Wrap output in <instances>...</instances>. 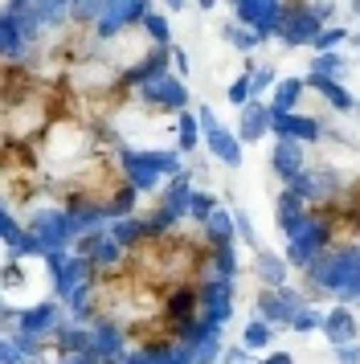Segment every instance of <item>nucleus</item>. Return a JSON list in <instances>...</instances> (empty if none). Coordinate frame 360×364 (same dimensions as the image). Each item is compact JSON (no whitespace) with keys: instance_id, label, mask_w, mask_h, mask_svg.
Listing matches in <instances>:
<instances>
[{"instance_id":"nucleus-1","label":"nucleus","mask_w":360,"mask_h":364,"mask_svg":"<svg viewBox=\"0 0 360 364\" xmlns=\"http://www.w3.org/2000/svg\"><path fill=\"white\" fill-rule=\"evenodd\" d=\"M233 13L245 29H254L258 37H270L282 29V17H287V4H275V0H238Z\"/></svg>"},{"instance_id":"nucleus-2","label":"nucleus","mask_w":360,"mask_h":364,"mask_svg":"<svg viewBox=\"0 0 360 364\" xmlns=\"http://www.w3.org/2000/svg\"><path fill=\"white\" fill-rule=\"evenodd\" d=\"M324 29L327 25H319V17L311 13L307 4H287V17H282L278 37H282V46H311Z\"/></svg>"},{"instance_id":"nucleus-3","label":"nucleus","mask_w":360,"mask_h":364,"mask_svg":"<svg viewBox=\"0 0 360 364\" xmlns=\"http://www.w3.org/2000/svg\"><path fill=\"white\" fill-rule=\"evenodd\" d=\"M299 307H307V303H303V295H295L291 287H282V291H262L258 303H254V311L262 315V323H270V328H278V323L291 328V319H295Z\"/></svg>"},{"instance_id":"nucleus-4","label":"nucleus","mask_w":360,"mask_h":364,"mask_svg":"<svg viewBox=\"0 0 360 364\" xmlns=\"http://www.w3.org/2000/svg\"><path fill=\"white\" fill-rule=\"evenodd\" d=\"M147 13H152V9H147L144 0H131V4H127V0H111V4L102 9V21L95 25V37H102V41H107V37L123 33L127 25H135V21L144 25Z\"/></svg>"},{"instance_id":"nucleus-5","label":"nucleus","mask_w":360,"mask_h":364,"mask_svg":"<svg viewBox=\"0 0 360 364\" xmlns=\"http://www.w3.org/2000/svg\"><path fill=\"white\" fill-rule=\"evenodd\" d=\"M139 95H144L152 107H160V111H180V115H184V107H189L184 78H176V74H164V78H156V82H147Z\"/></svg>"},{"instance_id":"nucleus-6","label":"nucleus","mask_w":360,"mask_h":364,"mask_svg":"<svg viewBox=\"0 0 360 364\" xmlns=\"http://www.w3.org/2000/svg\"><path fill=\"white\" fill-rule=\"evenodd\" d=\"M123 176L135 193H144V188H156L160 184V160H156V151H123Z\"/></svg>"},{"instance_id":"nucleus-7","label":"nucleus","mask_w":360,"mask_h":364,"mask_svg":"<svg viewBox=\"0 0 360 364\" xmlns=\"http://www.w3.org/2000/svg\"><path fill=\"white\" fill-rule=\"evenodd\" d=\"M275 123H270V132L278 139H299V144H311V139H319L324 127H319V119L311 115H295V111H270Z\"/></svg>"},{"instance_id":"nucleus-8","label":"nucleus","mask_w":360,"mask_h":364,"mask_svg":"<svg viewBox=\"0 0 360 364\" xmlns=\"http://www.w3.org/2000/svg\"><path fill=\"white\" fill-rule=\"evenodd\" d=\"M168 62H172V50H164V46H156V50H147L135 66L123 74V86H139L144 90L147 82H156V78H164L168 74Z\"/></svg>"},{"instance_id":"nucleus-9","label":"nucleus","mask_w":360,"mask_h":364,"mask_svg":"<svg viewBox=\"0 0 360 364\" xmlns=\"http://www.w3.org/2000/svg\"><path fill=\"white\" fill-rule=\"evenodd\" d=\"M58 328H65V323H62V307L53 299L21 311V336H53Z\"/></svg>"},{"instance_id":"nucleus-10","label":"nucleus","mask_w":360,"mask_h":364,"mask_svg":"<svg viewBox=\"0 0 360 364\" xmlns=\"http://www.w3.org/2000/svg\"><path fill=\"white\" fill-rule=\"evenodd\" d=\"M29 230L41 237V246H46V254H53V250H62L65 242H70V225H65V209L62 213H37L29 217Z\"/></svg>"},{"instance_id":"nucleus-11","label":"nucleus","mask_w":360,"mask_h":364,"mask_svg":"<svg viewBox=\"0 0 360 364\" xmlns=\"http://www.w3.org/2000/svg\"><path fill=\"white\" fill-rule=\"evenodd\" d=\"M275 172H278L287 184H295L303 172H307L303 144H299V139H278V144H275Z\"/></svg>"},{"instance_id":"nucleus-12","label":"nucleus","mask_w":360,"mask_h":364,"mask_svg":"<svg viewBox=\"0 0 360 364\" xmlns=\"http://www.w3.org/2000/svg\"><path fill=\"white\" fill-rule=\"evenodd\" d=\"M270 123H275V115H270V102H250V107H242V127H238V139L242 144H258L262 135L270 132Z\"/></svg>"},{"instance_id":"nucleus-13","label":"nucleus","mask_w":360,"mask_h":364,"mask_svg":"<svg viewBox=\"0 0 360 364\" xmlns=\"http://www.w3.org/2000/svg\"><path fill=\"white\" fill-rule=\"evenodd\" d=\"M336 184H340V181H336L327 168H307V172L291 184V193H299L303 200H324V197L336 193Z\"/></svg>"},{"instance_id":"nucleus-14","label":"nucleus","mask_w":360,"mask_h":364,"mask_svg":"<svg viewBox=\"0 0 360 364\" xmlns=\"http://www.w3.org/2000/svg\"><path fill=\"white\" fill-rule=\"evenodd\" d=\"M90 348H95V331L74 328V323H65V328L53 331V352H62V360H74V356L90 352Z\"/></svg>"},{"instance_id":"nucleus-15","label":"nucleus","mask_w":360,"mask_h":364,"mask_svg":"<svg viewBox=\"0 0 360 364\" xmlns=\"http://www.w3.org/2000/svg\"><path fill=\"white\" fill-rule=\"evenodd\" d=\"M324 336L332 340V344H356V315L348 311V307H332V311L324 315Z\"/></svg>"},{"instance_id":"nucleus-16","label":"nucleus","mask_w":360,"mask_h":364,"mask_svg":"<svg viewBox=\"0 0 360 364\" xmlns=\"http://www.w3.org/2000/svg\"><path fill=\"white\" fill-rule=\"evenodd\" d=\"M95 352L102 356V360H111V356H127V331L119 328L115 319L95 323Z\"/></svg>"},{"instance_id":"nucleus-17","label":"nucleus","mask_w":360,"mask_h":364,"mask_svg":"<svg viewBox=\"0 0 360 364\" xmlns=\"http://www.w3.org/2000/svg\"><path fill=\"white\" fill-rule=\"evenodd\" d=\"M90 270H95V266L86 262V258H78V254H74V258H70V262H65V270L62 274H58V279H53V291H58V295L65 299V303H70V299L78 295L82 287H86V274H90Z\"/></svg>"},{"instance_id":"nucleus-18","label":"nucleus","mask_w":360,"mask_h":364,"mask_svg":"<svg viewBox=\"0 0 360 364\" xmlns=\"http://www.w3.org/2000/svg\"><path fill=\"white\" fill-rule=\"evenodd\" d=\"M189 200H193V176H189V172H180V176H172V184L164 188L160 205L176 217V221H184V217H189Z\"/></svg>"},{"instance_id":"nucleus-19","label":"nucleus","mask_w":360,"mask_h":364,"mask_svg":"<svg viewBox=\"0 0 360 364\" xmlns=\"http://www.w3.org/2000/svg\"><path fill=\"white\" fill-rule=\"evenodd\" d=\"M254 274H258V282L266 291H282V287H287V262H282L278 254H270V250H258Z\"/></svg>"},{"instance_id":"nucleus-20","label":"nucleus","mask_w":360,"mask_h":364,"mask_svg":"<svg viewBox=\"0 0 360 364\" xmlns=\"http://www.w3.org/2000/svg\"><path fill=\"white\" fill-rule=\"evenodd\" d=\"M205 144H209V151L221 160L226 168H238L242 164V139L233 132H226V127H217L213 135H205Z\"/></svg>"},{"instance_id":"nucleus-21","label":"nucleus","mask_w":360,"mask_h":364,"mask_svg":"<svg viewBox=\"0 0 360 364\" xmlns=\"http://www.w3.org/2000/svg\"><path fill=\"white\" fill-rule=\"evenodd\" d=\"M205 230H209V237H213V246H233V233H238V221H233V213L229 209H221L217 205V213L205 221Z\"/></svg>"},{"instance_id":"nucleus-22","label":"nucleus","mask_w":360,"mask_h":364,"mask_svg":"<svg viewBox=\"0 0 360 364\" xmlns=\"http://www.w3.org/2000/svg\"><path fill=\"white\" fill-rule=\"evenodd\" d=\"M307 82L315 86V90H319V95H324L336 111H356V95H348V90H344V82H327V78H311V74H307Z\"/></svg>"},{"instance_id":"nucleus-23","label":"nucleus","mask_w":360,"mask_h":364,"mask_svg":"<svg viewBox=\"0 0 360 364\" xmlns=\"http://www.w3.org/2000/svg\"><path fill=\"white\" fill-rule=\"evenodd\" d=\"M307 90V82L303 78H278L275 86V99H270V111H295V102H299V95Z\"/></svg>"},{"instance_id":"nucleus-24","label":"nucleus","mask_w":360,"mask_h":364,"mask_svg":"<svg viewBox=\"0 0 360 364\" xmlns=\"http://www.w3.org/2000/svg\"><path fill=\"white\" fill-rule=\"evenodd\" d=\"M0 50H4V58H21V50H25L21 25H16V17H9V13H0Z\"/></svg>"},{"instance_id":"nucleus-25","label":"nucleus","mask_w":360,"mask_h":364,"mask_svg":"<svg viewBox=\"0 0 360 364\" xmlns=\"http://www.w3.org/2000/svg\"><path fill=\"white\" fill-rule=\"evenodd\" d=\"M196 144H201V119L184 111L180 123H176V151L180 156H189V151H196Z\"/></svg>"},{"instance_id":"nucleus-26","label":"nucleus","mask_w":360,"mask_h":364,"mask_svg":"<svg viewBox=\"0 0 360 364\" xmlns=\"http://www.w3.org/2000/svg\"><path fill=\"white\" fill-rule=\"evenodd\" d=\"M340 74H344V58L340 53H319V58H311V78L340 82Z\"/></svg>"},{"instance_id":"nucleus-27","label":"nucleus","mask_w":360,"mask_h":364,"mask_svg":"<svg viewBox=\"0 0 360 364\" xmlns=\"http://www.w3.org/2000/svg\"><path fill=\"white\" fill-rule=\"evenodd\" d=\"M131 205H135V188H131V184H119L111 193V200L102 205V217H115V221H119V217L131 213Z\"/></svg>"},{"instance_id":"nucleus-28","label":"nucleus","mask_w":360,"mask_h":364,"mask_svg":"<svg viewBox=\"0 0 360 364\" xmlns=\"http://www.w3.org/2000/svg\"><path fill=\"white\" fill-rule=\"evenodd\" d=\"M111 237L119 242V246H135V242H144V221H135V217H119L111 225Z\"/></svg>"},{"instance_id":"nucleus-29","label":"nucleus","mask_w":360,"mask_h":364,"mask_svg":"<svg viewBox=\"0 0 360 364\" xmlns=\"http://www.w3.org/2000/svg\"><path fill=\"white\" fill-rule=\"evenodd\" d=\"M221 37H226L229 46H238V50H258L262 41H266V37H258L254 33V29H245V25H221Z\"/></svg>"},{"instance_id":"nucleus-30","label":"nucleus","mask_w":360,"mask_h":364,"mask_svg":"<svg viewBox=\"0 0 360 364\" xmlns=\"http://www.w3.org/2000/svg\"><path fill=\"white\" fill-rule=\"evenodd\" d=\"M270 336H275V328H270V323H262V319H254V323H245V331H242V344L250 348V352H258V348H266V344H270Z\"/></svg>"},{"instance_id":"nucleus-31","label":"nucleus","mask_w":360,"mask_h":364,"mask_svg":"<svg viewBox=\"0 0 360 364\" xmlns=\"http://www.w3.org/2000/svg\"><path fill=\"white\" fill-rule=\"evenodd\" d=\"M33 13H37L41 25H62V21L70 17V4H58V0H37V4H33Z\"/></svg>"},{"instance_id":"nucleus-32","label":"nucleus","mask_w":360,"mask_h":364,"mask_svg":"<svg viewBox=\"0 0 360 364\" xmlns=\"http://www.w3.org/2000/svg\"><path fill=\"white\" fill-rule=\"evenodd\" d=\"M295 217H303V197L287 188V193L278 197V230H282V225H291Z\"/></svg>"},{"instance_id":"nucleus-33","label":"nucleus","mask_w":360,"mask_h":364,"mask_svg":"<svg viewBox=\"0 0 360 364\" xmlns=\"http://www.w3.org/2000/svg\"><path fill=\"white\" fill-rule=\"evenodd\" d=\"M226 99L238 102V107H250V102H254V78H250V74L233 78V82H229V90H226Z\"/></svg>"},{"instance_id":"nucleus-34","label":"nucleus","mask_w":360,"mask_h":364,"mask_svg":"<svg viewBox=\"0 0 360 364\" xmlns=\"http://www.w3.org/2000/svg\"><path fill=\"white\" fill-rule=\"evenodd\" d=\"M213 266H217L221 279H233L238 274V254H233V246H213Z\"/></svg>"},{"instance_id":"nucleus-35","label":"nucleus","mask_w":360,"mask_h":364,"mask_svg":"<svg viewBox=\"0 0 360 364\" xmlns=\"http://www.w3.org/2000/svg\"><path fill=\"white\" fill-rule=\"evenodd\" d=\"M172 221H176V217H172V213H168V209L160 205V209H152V213L144 217V233H147V237H156V233H168V230H172Z\"/></svg>"},{"instance_id":"nucleus-36","label":"nucleus","mask_w":360,"mask_h":364,"mask_svg":"<svg viewBox=\"0 0 360 364\" xmlns=\"http://www.w3.org/2000/svg\"><path fill=\"white\" fill-rule=\"evenodd\" d=\"M340 41H348V29H340V25H327V29L315 37L311 46H315L319 53H336V46H340Z\"/></svg>"},{"instance_id":"nucleus-37","label":"nucleus","mask_w":360,"mask_h":364,"mask_svg":"<svg viewBox=\"0 0 360 364\" xmlns=\"http://www.w3.org/2000/svg\"><path fill=\"white\" fill-rule=\"evenodd\" d=\"M144 33L156 41V46H164L168 50V37H172V29H168V21L160 17V13H147V21H144Z\"/></svg>"},{"instance_id":"nucleus-38","label":"nucleus","mask_w":360,"mask_h":364,"mask_svg":"<svg viewBox=\"0 0 360 364\" xmlns=\"http://www.w3.org/2000/svg\"><path fill=\"white\" fill-rule=\"evenodd\" d=\"M213 213H217V200H213L209 193H193V200H189V217H193V221H209Z\"/></svg>"},{"instance_id":"nucleus-39","label":"nucleus","mask_w":360,"mask_h":364,"mask_svg":"<svg viewBox=\"0 0 360 364\" xmlns=\"http://www.w3.org/2000/svg\"><path fill=\"white\" fill-rule=\"evenodd\" d=\"M315 328H324V315L315 311V307H299L291 319V331H315Z\"/></svg>"},{"instance_id":"nucleus-40","label":"nucleus","mask_w":360,"mask_h":364,"mask_svg":"<svg viewBox=\"0 0 360 364\" xmlns=\"http://www.w3.org/2000/svg\"><path fill=\"white\" fill-rule=\"evenodd\" d=\"M102 9H107V4H90V0H78V4H70V17L74 21H82V25H90V21H102Z\"/></svg>"},{"instance_id":"nucleus-41","label":"nucleus","mask_w":360,"mask_h":364,"mask_svg":"<svg viewBox=\"0 0 360 364\" xmlns=\"http://www.w3.org/2000/svg\"><path fill=\"white\" fill-rule=\"evenodd\" d=\"M0 233H4V246H9V250H16V246H21V237H25V230L16 225L13 213H0Z\"/></svg>"},{"instance_id":"nucleus-42","label":"nucleus","mask_w":360,"mask_h":364,"mask_svg":"<svg viewBox=\"0 0 360 364\" xmlns=\"http://www.w3.org/2000/svg\"><path fill=\"white\" fill-rule=\"evenodd\" d=\"M250 78H254V99H258L262 90H270V86H278V78H275V70H270V66H258L254 74H250Z\"/></svg>"},{"instance_id":"nucleus-43","label":"nucleus","mask_w":360,"mask_h":364,"mask_svg":"<svg viewBox=\"0 0 360 364\" xmlns=\"http://www.w3.org/2000/svg\"><path fill=\"white\" fill-rule=\"evenodd\" d=\"M233 221H238V237H242L245 246L258 250V233H254V225H250V217H245L242 209H238V213H233Z\"/></svg>"},{"instance_id":"nucleus-44","label":"nucleus","mask_w":360,"mask_h":364,"mask_svg":"<svg viewBox=\"0 0 360 364\" xmlns=\"http://www.w3.org/2000/svg\"><path fill=\"white\" fill-rule=\"evenodd\" d=\"M21 279H25V270H21V262H9L4 266V291H16V287H21Z\"/></svg>"},{"instance_id":"nucleus-45","label":"nucleus","mask_w":360,"mask_h":364,"mask_svg":"<svg viewBox=\"0 0 360 364\" xmlns=\"http://www.w3.org/2000/svg\"><path fill=\"white\" fill-rule=\"evenodd\" d=\"M196 119H201V132L205 135H213L221 123H217V115H213V107H196Z\"/></svg>"},{"instance_id":"nucleus-46","label":"nucleus","mask_w":360,"mask_h":364,"mask_svg":"<svg viewBox=\"0 0 360 364\" xmlns=\"http://www.w3.org/2000/svg\"><path fill=\"white\" fill-rule=\"evenodd\" d=\"M336 360L340 364H360V344H340L336 348Z\"/></svg>"},{"instance_id":"nucleus-47","label":"nucleus","mask_w":360,"mask_h":364,"mask_svg":"<svg viewBox=\"0 0 360 364\" xmlns=\"http://www.w3.org/2000/svg\"><path fill=\"white\" fill-rule=\"evenodd\" d=\"M221 364H250V348L238 344V348H226V360Z\"/></svg>"},{"instance_id":"nucleus-48","label":"nucleus","mask_w":360,"mask_h":364,"mask_svg":"<svg viewBox=\"0 0 360 364\" xmlns=\"http://www.w3.org/2000/svg\"><path fill=\"white\" fill-rule=\"evenodd\" d=\"M172 66H176V78H184V70H189V53L172 50Z\"/></svg>"},{"instance_id":"nucleus-49","label":"nucleus","mask_w":360,"mask_h":364,"mask_svg":"<svg viewBox=\"0 0 360 364\" xmlns=\"http://www.w3.org/2000/svg\"><path fill=\"white\" fill-rule=\"evenodd\" d=\"M307 9L319 17V25H324V21H332V13H336V4H307Z\"/></svg>"},{"instance_id":"nucleus-50","label":"nucleus","mask_w":360,"mask_h":364,"mask_svg":"<svg viewBox=\"0 0 360 364\" xmlns=\"http://www.w3.org/2000/svg\"><path fill=\"white\" fill-rule=\"evenodd\" d=\"M258 364H291V352H275V356H266V360Z\"/></svg>"},{"instance_id":"nucleus-51","label":"nucleus","mask_w":360,"mask_h":364,"mask_svg":"<svg viewBox=\"0 0 360 364\" xmlns=\"http://www.w3.org/2000/svg\"><path fill=\"white\" fill-rule=\"evenodd\" d=\"M102 364H127V356H111V360H102Z\"/></svg>"},{"instance_id":"nucleus-52","label":"nucleus","mask_w":360,"mask_h":364,"mask_svg":"<svg viewBox=\"0 0 360 364\" xmlns=\"http://www.w3.org/2000/svg\"><path fill=\"white\" fill-rule=\"evenodd\" d=\"M348 41H352V46H360V33H352V37H348Z\"/></svg>"},{"instance_id":"nucleus-53","label":"nucleus","mask_w":360,"mask_h":364,"mask_svg":"<svg viewBox=\"0 0 360 364\" xmlns=\"http://www.w3.org/2000/svg\"><path fill=\"white\" fill-rule=\"evenodd\" d=\"M352 13H356V17H360V4H352Z\"/></svg>"},{"instance_id":"nucleus-54","label":"nucleus","mask_w":360,"mask_h":364,"mask_svg":"<svg viewBox=\"0 0 360 364\" xmlns=\"http://www.w3.org/2000/svg\"><path fill=\"white\" fill-rule=\"evenodd\" d=\"M62 364H74V360H62Z\"/></svg>"},{"instance_id":"nucleus-55","label":"nucleus","mask_w":360,"mask_h":364,"mask_svg":"<svg viewBox=\"0 0 360 364\" xmlns=\"http://www.w3.org/2000/svg\"><path fill=\"white\" fill-rule=\"evenodd\" d=\"M29 364H33V360H29Z\"/></svg>"}]
</instances>
